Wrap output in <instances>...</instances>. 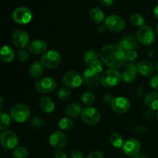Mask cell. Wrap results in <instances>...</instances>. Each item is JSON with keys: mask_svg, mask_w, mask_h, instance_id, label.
Returning a JSON list of instances; mask_svg holds the SVG:
<instances>
[{"mask_svg": "<svg viewBox=\"0 0 158 158\" xmlns=\"http://www.w3.org/2000/svg\"><path fill=\"white\" fill-rule=\"evenodd\" d=\"M126 52L119 45H106L101 49L100 57L110 69H118L126 63Z\"/></svg>", "mask_w": 158, "mask_h": 158, "instance_id": "obj_1", "label": "cell"}, {"mask_svg": "<svg viewBox=\"0 0 158 158\" xmlns=\"http://www.w3.org/2000/svg\"><path fill=\"white\" fill-rule=\"evenodd\" d=\"M10 117L11 119L15 123H25L29 120L30 117V110L27 105L23 103H17L11 108Z\"/></svg>", "mask_w": 158, "mask_h": 158, "instance_id": "obj_2", "label": "cell"}, {"mask_svg": "<svg viewBox=\"0 0 158 158\" xmlns=\"http://www.w3.org/2000/svg\"><path fill=\"white\" fill-rule=\"evenodd\" d=\"M40 62L46 69H55L60 65L62 62V56L58 51L49 50L43 54Z\"/></svg>", "mask_w": 158, "mask_h": 158, "instance_id": "obj_3", "label": "cell"}, {"mask_svg": "<svg viewBox=\"0 0 158 158\" xmlns=\"http://www.w3.org/2000/svg\"><path fill=\"white\" fill-rule=\"evenodd\" d=\"M121 80V75L117 69H109L105 70L100 77V83L104 87L111 88L117 86Z\"/></svg>", "mask_w": 158, "mask_h": 158, "instance_id": "obj_4", "label": "cell"}, {"mask_svg": "<svg viewBox=\"0 0 158 158\" xmlns=\"http://www.w3.org/2000/svg\"><path fill=\"white\" fill-rule=\"evenodd\" d=\"M0 141L2 148L6 151L15 149L19 142L17 134L11 130L2 131L0 135Z\"/></svg>", "mask_w": 158, "mask_h": 158, "instance_id": "obj_5", "label": "cell"}, {"mask_svg": "<svg viewBox=\"0 0 158 158\" xmlns=\"http://www.w3.org/2000/svg\"><path fill=\"white\" fill-rule=\"evenodd\" d=\"M100 113L97 108L87 106L84 108L81 113V119L83 122L89 126L97 125L100 120Z\"/></svg>", "mask_w": 158, "mask_h": 158, "instance_id": "obj_6", "label": "cell"}, {"mask_svg": "<svg viewBox=\"0 0 158 158\" xmlns=\"http://www.w3.org/2000/svg\"><path fill=\"white\" fill-rule=\"evenodd\" d=\"M63 85L67 88H78L83 82V77L78 72L70 70L66 72L62 78Z\"/></svg>", "mask_w": 158, "mask_h": 158, "instance_id": "obj_7", "label": "cell"}, {"mask_svg": "<svg viewBox=\"0 0 158 158\" xmlns=\"http://www.w3.org/2000/svg\"><path fill=\"white\" fill-rule=\"evenodd\" d=\"M137 38L139 43L143 46H151L155 41V33L151 27L143 26L137 30Z\"/></svg>", "mask_w": 158, "mask_h": 158, "instance_id": "obj_8", "label": "cell"}, {"mask_svg": "<svg viewBox=\"0 0 158 158\" xmlns=\"http://www.w3.org/2000/svg\"><path fill=\"white\" fill-rule=\"evenodd\" d=\"M56 85V81L52 77H43L35 82V88L41 94H49L55 90Z\"/></svg>", "mask_w": 158, "mask_h": 158, "instance_id": "obj_9", "label": "cell"}, {"mask_svg": "<svg viewBox=\"0 0 158 158\" xmlns=\"http://www.w3.org/2000/svg\"><path fill=\"white\" fill-rule=\"evenodd\" d=\"M105 26L108 30L114 32H119L125 28L124 19L120 15L113 14L109 15L105 20Z\"/></svg>", "mask_w": 158, "mask_h": 158, "instance_id": "obj_10", "label": "cell"}, {"mask_svg": "<svg viewBox=\"0 0 158 158\" xmlns=\"http://www.w3.org/2000/svg\"><path fill=\"white\" fill-rule=\"evenodd\" d=\"M12 19L18 24L26 25L32 20V13L28 8L19 7L12 12Z\"/></svg>", "mask_w": 158, "mask_h": 158, "instance_id": "obj_11", "label": "cell"}, {"mask_svg": "<svg viewBox=\"0 0 158 158\" xmlns=\"http://www.w3.org/2000/svg\"><path fill=\"white\" fill-rule=\"evenodd\" d=\"M12 42L17 48L25 49L29 45V34L24 29H16L12 35Z\"/></svg>", "mask_w": 158, "mask_h": 158, "instance_id": "obj_12", "label": "cell"}, {"mask_svg": "<svg viewBox=\"0 0 158 158\" xmlns=\"http://www.w3.org/2000/svg\"><path fill=\"white\" fill-rule=\"evenodd\" d=\"M49 143L53 148L61 151L66 148L67 144V138L64 133L60 131H56L52 132L49 137Z\"/></svg>", "mask_w": 158, "mask_h": 158, "instance_id": "obj_13", "label": "cell"}, {"mask_svg": "<svg viewBox=\"0 0 158 158\" xmlns=\"http://www.w3.org/2000/svg\"><path fill=\"white\" fill-rule=\"evenodd\" d=\"M111 108L115 113L123 114L129 110L131 108V103L126 97H114V100L111 103Z\"/></svg>", "mask_w": 158, "mask_h": 158, "instance_id": "obj_14", "label": "cell"}, {"mask_svg": "<svg viewBox=\"0 0 158 158\" xmlns=\"http://www.w3.org/2000/svg\"><path fill=\"white\" fill-rule=\"evenodd\" d=\"M140 141L135 138L128 139L127 140L124 142L122 150L124 152L125 154L131 157H134L138 154L140 151Z\"/></svg>", "mask_w": 158, "mask_h": 158, "instance_id": "obj_15", "label": "cell"}, {"mask_svg": "<svg viewBox=\"0 0 158 158\" xmlns=\"http://www.w3.org/2000/svg\"><path fill=\"white\" fill-rule=\"evenodd\" d=\"M83 77L86 86L90 88L97 87L99 83H100V77L99 74L90 70L89 68L84 71Z\"/></svg>", "mask_w": 158, "mask_h": 158, "instance_id": "obj_16", "label": "cell"}, {"mask_svg": "<svg viewBox=\"0 0 158 158\" xmlns=\"http://www.w3.org/2000/svg\"><path fill=\"white\" fill-rule=\"evenodd\" d=\"M48 46L46 43L41 40H33L28 46V49H29V52L32 54H35V55L44 54L45 52H46Z\"/></svg>", "mask_w": 158, "mask_h": 158, "instance_id": "obj_17", "label": "cell"}, {"mask_svg": "<svg viewBox=\"0 0 158 158\" xmlns=\"http://www.w3.org/2000/svg\"><path fill=\"white\" fill-rule=\"evenodd\" d=\"M119 46L125 51V52H128V51H133L136 50L137 48L138 47V43H137V40L136 38L133 35H126L123 37L120 42L119 43Z\"/></svg>", "mask_w": 158, "mask_h": 158, "instance_id": "obj_18", "label": "cell"}, {"mask_svg": "<svg viewBox=\"0 0 158 158\" xmlns=\"http://www.w3.org/2000/svg\"><path fill=\"white\" fill-rule=\"evenodd\" d=\"M137 72L143 77H150L154 73V66H153L151 62L148 61V60H141V61L138 62L137 64Z\"/></svg>", "mask_w": 158, "mask_h": 158, "instance_id": "obj_19", "label": "cell"}, {"mask_svg": "<svg viewBox=\"0 0 158 158\" xmlns=\"http://www.w3.org/2000/svg\"><path fill=\"white\" fill-rule=\"evenodd\" d=\"M146 106L152 110H158V92H149L144 97Z\"/></svg>", "mask_w": 158, "mask_h": 158, "instance_id": "obj_20", "label": "cell"}, {"mask_svg": "<svg viewBox=\"0 0 158 158\" xmlns=\"http://www.w3.org/2000/svg\"><path fill=\"white\" fill-rule=\"evenodd\" d=\"M82 111L83 110H82L81 106L77 103H69L65 108V114L72 118H76L81 115Z\"/></svg>", "mask_w": 158, "mask_h": 158, "instance_id": "obj_21", "label": "cell"}, {"mask_svg": "<svg viewBox=\"0 0 158 158\" xmlns=\"http://www.w3.org/2000/svg\"><path fill=\"white\" fill-rule=\"evenodd\" d=\"M40 107L42 111L46 114H50L53 112L55 109V104L54 102L50 97H43L40 100Z\"/></svg>", "mask_w": 158, "mask_h": 158, "instance_id": "obj_22", "label": "cell"}, {"mask_svg": "<svg viewBox=\"0 0 158 158\" xmlns=\"http://www.w3.org/2000/svg\"><path fill=\"white\" fill-rule=\"evenodd\" d=\"M44 66L41 63L40 61H35L32 63L29 69V73L32 78L34 79H40L43 76L44 69Z\"/></svg>", "mask_w": 158, "mask_h": 158, "instance_id": "obj_23", "label": "cell"}, {"mask_svg": "<svg viewBox=\"0 0 158 158\" xmlns=\"http://www.w3.org/2000/svg\"><path fill=\"white\" fill-rule=\"evenodd\" d=\"M0 57L3 63H10L15 58V52L10 46H4L1 49Z\"/></svg>", "mask_w": 158, "mask_h": 158, "instance_id": "obj_24", "label": "cell"}, {"mask_svg": "<svg viewBox=\"0 0 158 158\" xmlns=\"http://www.w3.org/2000/svg\"><path fill=\"white\" fill-rule=\"evenodd\" d=\"M89 18L94 23H101L105 19L104 12L100 8L94 7L89 11Z\"/></svg>", "mask_w": 158, "mask_h": 158, "instance_id": "obj_25", "label": "cell"}, {"mask_svg": "<svg viewBox=\"0 0 158 158\" xmlns=\"http://www.w3.org/2000/svg\"><path fill=\"white\" fill-rule=\"evenodd\" d=\"M110 141L115 148H122L125 142L123 140V136L118 133H113L110 136Z\"/></svg>", "mask_w": 158, "mask_h": 158, "instance_id": "obj_26", "label": "cell"}, {"mask_svg": "<svg viewBox=\"0 0 158 158\" xmlns=\"http://www.w3.org/2000/svg\"><path fill=\"white\" fill-rule=\"evenodd\" d=\"M0 119H1V123H0V131H4L8 129L11 123V117L10 115L4 111H1L0 113Z\"/></svg>", "mask_w": 158, "mask_h": 158, "instance_id": "obj_27", "label": "cell"}, {"mask_svg": "<svg viewBox=\"0 0 158 158\" xmlns=\"http://www.w3.org/2000/svg\"><path fill=\"white\" fill-rule=\"evenodd\" d=\"M58 126L62 131H69L72 129L73 126V122L70 117H64V118L60 119Z\"/></svg>", "mask_w": 158, "mask_h": 158, "instance_id": "obj_28", "label": "cell"}, {"mask_svg": "<svg viewBox=\"0 0 158 158\" xmlns=\"http://www.w3.org/2000/svg\"><path fill=\"white\" fill-rule=\"evenodd\" d=\"M130 21H131V24L133 26L140 28L143 26L145 23V20L143 19V17L140 14L138 13H134L133 15H131V16L130 17Z\"/></svg>", "mask_w": 158, "mask_h": 158, "instance_id": "obj_29", "label": "cell"}, {"mask_svg": "<svg viewBox=\"0 0 158 158\" xmlns=\"http://www.w3.org/2000/svg\"><path fill=\"white\" fill-rule=\"evenodd\" d=\"M98 60V55L94 50H89L85 53L84 55V63L87 66H89L93 62Z\"/></svg>", "mask_w": 158, "mask_h": 158, "instance_id": "obj_30", "label": "cell"}, {"mask_svg": "<svg viewBox=\"0 0 158 158\" xmlns=\"http://www.w3.org/2000/svg\"><path fill=\"white\" fill-rule=\"evenodd\" d=\"M137 73L131 70H125L121 74V80L125 83H132L135 80Z\"/></svg>", "mask_w": 158, "mask_h": 158, "instance_id": "obj_31", "label": "cell"}, {"mask_svg": "<svg viewBox=\"0 0 158 158\" xmlns=\"http://www.w3.org/2000/svg\"><path fill=\"white\" fill-rule=\"evenodd\" d=\"M29 152L24 147H16L12 151V155L15 158H26Z\"/></svg>", "mask_w": 158, "mask_h": 158, "instance_id": "obj_32", "label": "cell"}, {"mask_svg": "<svg viewBox=\"0 0 158 158\" xmlns=\"http://www.w3.org/2000/svg\"><path fill=\"white\" fill-rule=\"evenodd\" d=\"M82 101L86 106H90L95 101V95L92 92H86L82 95Z\"/></svg>", "mask_w": 158, "mask_h": 158, "instance_id": "obj_33", "label": "cell"}, {"mask_svg": "<svg viewBox=\"0 0 158 158\" xmlns=\"http://www.w3.org/2000/svg\"><path fill=\"white\" fill-rule=\"evenodd\" d=\"M58 97L62 101H67L70 97V91H69V88L66 87V86L60 88L58 93Z\"/></svg>", "mask_w": 158, "mask_h": 158, "instance_id": "obj_34", "label": "cell"}, {"mask_svg": "<svg viewBox=\"0 0 158 158\" xmlns=\"http://www.w3.org/2000/svg\"><path fill=\"white\" fill-rule=\"evenodd\" d=\"M90 70L94 71V73H101V71L103 70V63L101 61H100L99 60H96V61L93 62L89 66H88Z\"/></svg>", "mask_w": 158, "mask_h": 158, "instance_id": "obj_35", "label": "cell"}, {"mask_svg": "<svg viewBox=\"0 0 158 158\" xmlns=\"http://www.w3.org/2000/svg\"><path fill=\"white\" fill-rule=\"evenodd\" d=\"M16 56L17 59L19 60L22 63H25V62H27L29 60V52L24 49H20L17 51L16 52Z\"/></svg>", "mask_w": 158, "mask_h": 158, "instance_id": "obj_36", "label": "cell"}, {"mask_svg": "<svg viewBox=\"0 0 158 158\" xmlns=\"http://www.w3.org/2000/svg\"><path fill=\"white\" fill-rule=\"evenodd\" d=\"M125 56H126L127 61H134L137 58V52H136V50L128 51V52H126Z\"/></svg>", "mask_w": 158, "mask_h": 158, "instance_id": "obj_37", "label": "cell"}, {"mask_svg": "<svg viewBox=\"0 0 158 158\" xmlns=\"http://www.w3.org/2000/svg\"><path fill=\"white\" fill-rule=\"evenodd\" d=\"M150 84L153 89H155L156 91H158V73L153 75Z\"/></svg>", "mask_w": 158, "mask_h": 158, "instance_id": "obj_38", "label": "cell"}, {"mask_svg": "<svg viewBox=\"0 0 158 158\" xmlns=\"http://www.w3.org/2000/svg\"><path fill=\"white\" fill-rule=\"evenodd\" d=\"M86 158H104V156L100 151H93Z\"/></svg>", "mask_w": 158, "mask_h": 158, "instance_id": "obj_39", "label": "cell"}, {"mask_svg": "<svg viewBox=\"0 0 158 158\" xmlns=\"http://www.w3.org/2000/svg\"><path fill=\"white\" fill-rule=\"evenodd\" d=\"M125 69H126V70L134 71V72L135 73H138L137 72V65H135L134 63H128L127 64L125 65Z\"/></svg>", "mask_w": 158, "mask_h": 158, "instance_id": "obj_40", "label": "cell"}, {"mask_svg": "<svg viewBox=\"0 0 158 158\" xmlns=\"http://www.w3.org/2000/svg\"><path fill=\"white\" fill-rule=\"evenodd\" d=\"M70 158H84V155L81 151L76 150L71 152Z\"/></svg>", "mask_w": 158, "mask_h": 158, "instance_id": "obj_41", "label": "cell"}, {"mask_svg": "<svg viewBox=\"0 0 158 158\" xmlns=\"http://www.w3.org/2000/svg\"><path fill=\"white\" fill-rule=\"evenodd\" d=\"M100 4L104 7H110L113 6L114 2V0H99Z\"/></svg>", "mask_w": 158, "mask_h": 158, "instance_id": "obj_42", "label": "cell"}, {"mask_svg": "<svg viewBox=\"0 0 158 158\" xmlns=\"http://www.w3.org/2000/svg\"><path fill=\"white\" fill-rule=\"evenodd\" d=\"M114 97H113L112 94H106V95L103 97V100H104V101L107 103H112L113 100H114Z\"/></svg>", "mask_w": 158, "mask_h": 158, "instance_id": "obj_43", "label": "cell"}, {"mask_svg": "<svg viewBox=\"0 0 158 158\" xmlns=\"http://www.w3.org/2000/svg\"><path fill=\"white\" fill-rule=\"evenodd\" d=\"M54 158H67L65 152L62 151H57L54 154Z\"/></svg>", "mask_w": 158, "mask_h": 158, "instance_id": "obj_44", "label": "cell"}, {"mask_svg": "<svg viewBox=\"0 0 158 158\" xmlns=\"http://www.w3.org/2000/svg\"><path fill=\"white\" fill-rule=\"evenodd\" d=\"M145 130H146V127L143 126H137L134 129V132L137 133V134H141V133L144 132Z\"/></svg>", "mask_w": 158, "mask_h": 158, "instance_id": "obj_45", "label": "cell"}, {"mask_svg": "<svg viewBox=\"0 0 158 158\" xmlns=\"http://www.w3.org/2000/svg\"><path fill=\"white\" fill-rule=\"evenodd\" d=\"M153 116H154V113H153L152 110H149L145 114V117H146L147 119H151L153 117Z\"/></svg>", "mask_w": 158, "mask_h": 158, "instance_id": "obj_46", "label": "cell"}, {"mask_svg": "<svg viewBox=\"0 0 158 158\" xmlns=\"http://www.w3.org/2000/svg\"><path fill=\"white\" fill-rule=\"evenodd\" d=\"M106 29V26H105V25H100V26H99L98 28H97V30H98L99 32H103Z\"/></svg>", "mask_w": 158, "mask_h": 158, "instance_id": "obj_47", "label": "cell"}, {"mask_svg": "<svg viewBox=\"0 0 158 158\" xmlns=\"http://www.w3.org/2000/svg\"><path fill=\"white\" fill-rule=\"evenodd\" d=\"M154 16H155V18L157 19H158V6H156L155 9H154Z\"/></svg>", "mask_w": 158, "mask_h": 158, "instance_id": "obj_48", "label": "cell"}, {"mask_svg": "<svg viewBox=\"0 0 158 158\" xmlns=\"http://www.w3.org/2000/svg\"><path fill=\"white\" fill-rule=\"evenodd\" d=\"M137 92H138L137 93L138 96H141L143 93V88L141 87V86H140V87H139L138 89H137Z\"/></svg>", "mask_w": 158, "mask_h": 158, "instance_id": "obj_49", "label": "cell"}, {"mask_svg": "<svg viewBox=\"0 0 158 158\" xmlns=\"http://www.w3.org/2000/svg\"><path fill=\"white\" fill-rule=\"evenodd\" d=\"M0 101H1V104H0V109L2 110L3 106H4V100H3V97H0Z\"/></svg>", "mask_w": 158, "mask_h": 158, "instance_id": "obj_50", "label": "cell"}, {"mask_svg": "<svg viewBox=\"0 0 158 158\" xmlns=\"http://www.w3.org/2000/svg\"><path fill=\"white\" fill-rule=\"evenodd\" d=\"M154 69H155L156 72L158 73V61L155 63V65H154Z\"/></svg>", "mask_w": 158, "mask_h": 158, "instance_id": "obj_51", "label": "cell"}, {"mask_svg": "<svg viewBox=\"0 0 158 158\" xmlns=\"http://www.w3.org/2000/svg\"><path fill=\"white\" fill-rule=\"evenodd\" d=\"M155 32L157 34V35L158 36V23L156 25V27H155Z\"/></svg>", "mask_w": 158, "mask_h": 158, "instance_id": "obj_52", "label": "cell"}, {"mask_svg": "<svg viewBox=\"0 0 158 158\" xmlns=\"http://www.w3.org/2000/svg\"><path fill=\"white\" fill-rule=\"evenodd\" d=\"M156 118H157V120H158V111L157 112V114H156Z\"/></svg>", "mask_w": 158, "mask_h": 158, "instance_id": "obj_53", "label": "cell"}, {"mask_svg": "<svg viewBox=\"0 0 158 158\" xmlns=\"http://www.w3.org/2000/svg\"><path fill=\"white\" fill-rule=\"evenodd\" d=\"M137 158H148V157H143V156H140V157H137Z\"/></svg>", "mask_w": 158, "mask_h": 158, "instance_id": "obj_54", "label": "cell"}]
</instances>
